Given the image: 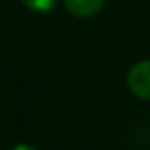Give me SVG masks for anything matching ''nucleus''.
Instances as JSON below:
<instances>
[{
    "mask_svg": "<svg viewBox=\"0 0 150 150\" xmlns=\"http://www.w3.org/2000/svg\"><path fill=\"white\" fill-rule=\"evenodd\" d=\"M127 85L136 97L150 101V60H141L129 69Z\"/></svg>",
    "mask_w": 150,
    "mask_h": 150,
    "instance_id": "obj_1",
    "label": "nucleus"
},
{
    "mask_svg": "<svg viewBox=\"0 0 150 150\" xmlns=\"http://www.w3.org/2000/svg\"><path fill=\"white\" fill-rule=\"evenodd\" d=\"M65 9L78 18H92L101 13L104 0H64Z\"/></svg>",
    "mask_w": 150,
    "mask_h": 150,
    "instance_id": "obj_2",
    "label": "nucleus"
},
{
    "mask_svg": "<svg viewBox=\"0 0 150 150\" xmlns=\"http://www.w3.org/2000/svg\"><path fill=\"white\" fill-rule=\"evenodd\" d=\"M21 2L34 13H50L57 7L58 0H21Z\"/></svg>",
    "mask_w": 150,
    "mask_h": 150,
    "instance_id": "obj_3",
    "label": "nucleus"
},
{
    "mask_svg": "<svg viewBox=\"0 0 150 150\" xmlns=\"http://www.w3.org/2000/svg\"><path fill=\"white\" fill-rule=\"evenodd\" d=\"M13 150H37V148L32 146V145H27V143H20V145L13 146Z\"/></svg>",
    "mask_w": 150,
    "mask_h": 150,
    "instance_id": "obj_4",
    "label": "nucleus"
}]
</instances>
